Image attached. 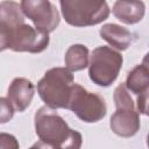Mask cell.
<instances>
[{
	"label": "cell",
	"mask_w": 149,
	"mask_h": 149,
	"mask_svg": "<svg viewBox=\"0 0 149 149\" xmlns=\"http://www.w3.org/2000/svg\"><path fill=\"white\" fill-rule=\"evenodd\" d=\"M14 107L9 102L7 98L0 97V125L7 123L9 120H12L14 115Z\"/></svg>",
	"instance_id": "2e32d148"
},
{
	"label": "cell",
	"mask_w": 149,
	"mask_h": 149,
	"mask_svg": "<svg viewBox=\"0 0 149 149\" xmlns=\"http://www.w3.org/2000/svg\"><path fill=\"white\" fill-rule=\"evenodd\" d=\"M15 27H10L6 23L0 22V51L6 49H10L12 43V34Z\"/></svg>",
	"instance_id": "9a60e30c"
},
{
	"label": "cell",
	"mask_w": 149,
	"mask_h": 149,
	"mask_svg": "<svg viewBox=\"0 0 149 149\" xmlns=\"http://www.w3.org/2000/svg\"><path fill=\"white\" fill-rule=\"evenodd\" d=\"M125 86L132 93L142 95L148 93L149 90V70L147 65V57L144 58L142 64L136 65L127 76Z\"/></svg>",
	"instance_id": "7c38bea8"
},
{
	"label": "cell",
	"mask_w": 149,
	"mask_h": 149,
	"mask_svg": "<svg viewBox=\"0 0 149 149\" xmlns=\"http://www.w3.org/2000/svg\"><path fill=\"white\" fill-rule=\"evenodd\" d=\"M35 132L41 142L51 149H80L83 136L71 129L65 120L52 108L43 106L34 116Z\"/></svg>",
	"instance_id": "6da1fadb"
},
{
	"label": "cell",
	"mask_w": 149,
	"mask_h": 149,
	"mask_svg": "<svg viewBox=\"0 0 149 149\" xmlns=\"http://www.w3.org/2000/svg\"><path fill=\"white\" fill-rule=\"evenodd\" d=\"M99 34L102 40L116 50H126L133 43V34L127 28L115 23L104 24L100 28Z\"/></svg>",
	"instance_id": "30bf717a"
},
{
	"label": "cell",
	"mask_w": 149,
	"mask_h": 149,
	"mask_svg": "<svg viewBox=\"0 0 149 149\" xmlns=\"http://www.w3.org/2000/svg\"><path fill=\"white\" fill-rule=\"evenodd\" d=\"M0 22L10 27H16L24 23V15L21 10L20 3L15 1L0 2Z\"/></svg>",
	"instance_id": "5bb4252c"
},
{
	"label": "cell",
	"mask_w": 149,
	"mask_h": 149,
	"mask_svg": "<svg viewBox=\"0 0 149 149\" xmlns=\"http://www.w3.org/2000/svg\"><path fill=\"white\" fill-rule=\"evenodd\" d=\"M29 149H51L49 146H47L45 143H43V142H36V143H34Z\"/></svg>",
	"instance_id": "ac0fdd59"
},
{
	"label": "cell",
	"mask_w": 149,
	"mask_h": 149,
	"mask_svg": "<svg viewBox=\"0 0 149 149\" xmlns=\"http://www.w3.org/2000/svg\"><path fill=\"white\" fill-rule=\"evenodd\" d=\"M114 102L116 109L111 116V129L121 137L134 136L140 129V115L125 83L119 84L114 90Z\"/></svg>",
	"instance_id": "277c9868"
},
{
	"label": "cell",
	"mask_w": 149,
	"mask_h": 149,
	"mask_svg": "<svg viewBox=\"0 0 149 149\" xmlns=\"http://www.w3.org/2000/svg\"><path fill=\"white\" fill-rule=\"evenodd\" d=\"M59 5L65 21L73 27H88L101 23L111 12L106 1L62 0Z\"/></svg>",
	"instance_id": "3957f363"
},
{
	"label": "cell",
	"mask_w": 149,
	"mask_h": 149,
	"mask_svg": "<svg viewBox=\"0 0 149 149\" xmlns=\"http://www.w3.org/2000/svg\"><path fill=\"white\" fill-rule=\"evenodd\" d=\"M68 109L72 111L81 121L92 123L100 121L107 112L105 99L93 92H88L79 84L73 83Z\"/></svg>",
	"instance_id": "8992f818"
},
{
	"label": "cell",
	"mask_w": 149,
	"mask_h": 149,
	"mask_svg": "<svg viewBox=\"0 0 149 149\" xmlns=\"http://www.w3.org/2000/svg\"><path fill=\"white\" fill-rule=\"evenodd\" d=\"M0 149H20V144L14 135L0 133Z\"/></svg>",
	"instance_id": "e0dca14e"
},
{
	"label": "cell",
	"mask_w": 149,
	"mask_h": 149,
	"mask_svg": "<svg viewBox=\"0 0 149 149\" xmlns=\"http://www.w3.org/2000/svg\"><path fill=\"white\" fill-rule=\"evenodd\" d=\"M73 85V74L66 68L48 70L37 83V93L45 106L68 109Z\"/></svg>",
	"instance_id": "7a4b0ae2"
},
{
	"label": "cell",
	"mask_w": 149,
	"mask_h": 149,
	"mask_svg": "<svg viewBox=\"0 0 149 149\" xmlns=\"http://www.w3.org/2000/svg\"><path fill=\"white\" fill-rule=\"evenodd\" d=\"M49 42V34L41 31L27 23H22L13 29L10 49L17 52L26 51L37 54L45 50Z\"/></svg>",
	"instance_id": "ba28073f"
},
{
	"label": "cell",
	"mask_w": 149,
	"mask_h": 149,
	"mask_svg": "<svg viewBox=\"0 0 149 149\" xmlns=\"http://www.w3.org/2000/svg\"><path fill=\"white\" fill-rule=\"evenodd\" d=\"M65 66L69 71H80L88 66L90 52L84 44H73L65 52Z\"/></svg>",
	"instance_id": "4fadbf2b"
},
{
	"label": "cell",
	"mask_w": 149,
	"mask_h": 149,
	"mask_svg": "<svg viewBox=\"0 0 149 149\" xmlns=\"http://www.w3.org/2000/svg\"><path fill=\"white\" fill-rule=\"evenodd\" d=\"M35 93L34 84L22 77L14 78L7 91V99L16 112H23L30 105Z\"/></svg>",
	"instance_id": "9c48e42d"
},
{
	"label": "cell",
	"mask_w": 149,
	"mask_h": 149,
	"mask_svg": "<svg viewBox=\"0 0 149 149\" xmlns=\"http://www.w3.org/2000/svg\"><path fill=\"white\" fill-rule=\"evenodd\" d=\"M122 55L111 47L101 45L95 48L88 61L90 79L98 86L107 87L112 85L122 68Z\"/></svg>",
	"instance_id": "5b68a950"
},
{
	"label": "cell",
	"mask_w": 149,
	"mask_h": 149,
	"mask_svg": "<svg viewBox=\"0 0 149 149\" xmlns=\"http://www.w3.org/2000/svg\"><path fill=\"white\" fill-rule=\"evenodd\" d=\"M144 3L142 1H115L113 6V14L114 16L126 23V24H134L140 22L144 16Z\"/></svg>",
	"instance_id": "8fae6325"
},
{
	"label": "cell",
	"mask_w": 149,
	"mask_h": 149,
	"mask_svg": "<svg viewBox=\"0 0 149 149\" xmlns=\"http://www.w3.org/2000/svg\"><path fill=\"white\" fill-rule=\"evenodd\" d=\"M20 7L23 15L41 31L49 34L59 24V13L55 5L48 0H23L20 2Z\"/></svg>",
	"instance_id": "52a82bcc"
}]
</instances>
